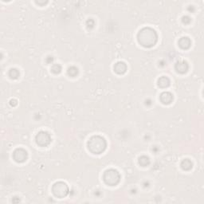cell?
Instances as JSON below:
<instances>
[{
	"label": "cell",
	"instance_id": "1",
	"mask_svg": "<svg viewBox=\"0 0 204 204\" xmlns=\"http://www.w3.org/2000/svg\"><path fill=\"white\" fill-rule=\"evenodd\" d=\"M139 44L145 48H151L157 43V32L151 27H144L137 34Z\"/></svg>",
	"mask_w": 204,
	"mask_h": 204
},
{
	"label": "cell",
	"instance_id": "2",
	"mask_svg": "<svg viewBox=\"0 0 204 204\" xmlns=\"http://www.w3.org/2000/svg\"><path fill=\"white\" fill-rule=\"evenodd\" d=\"M87 147L91 153L94 155H100L106 150L107 141L103 137L96 135L89 140Z\"/></svg>",
	"mask_w": 204,
	"mask_h": 204
},
{
	"label": "cell",
	"instance_id": "3",
	"mask_svg": "<svg viewBox=\"0 0 204 204\" xmlns=\"http://www.w3.org/2000/svg\"><path fill=\"white\" fill-rule=\"evenodd\" d=\"M103 181L105 184L110 187H114L117 185L120 181L121 176L120 172L117 170L113 168H110L106 170L103 174Z\"/></svg>",
	"mask_w": 204,
	"mask_h": 204
},
{
	"label": "cell",
	"instance_id": "4",
	"mask_svg": "<svg viewBox=\"0 0 204 204\" xmlns=\"http://www.w3.org/2000/svg\"><path fill=\"white\" fill-rule=\"evenodd\" d=\"M52 193L56 198H66L69 193V188L66 183L62 181L56 182L52 186Z\"/></svg>",
	"mask_w": 204,
	"mask_h": 204
},
{
	"label": "cell",
	"instance_id": "5",
	"mask_svg": "<svg viewBox=\"0 0 204 204\" xmlns=\"http://www.w3.org/2000/svg\"><path fill=\"white\" fill-rule=\"evenodd\" d=\"M52 138L49 132L46 131H40L35 137L36 144L40 147H47L51 144Z\"/></svg>",
	"mask_w": 204,
	"mask_h": 204
},
{
	"label": "cell",
	"instance_id": "6",
	"mask_svg": "<svg viewBox=\"0 0 204 204\" xmlns=\"http://www.w3.org/2000/svg\"><path fill=\"white\" fill-rule=\"evenodd\" d=\"M12 156H13V159L15 162L22 163L26 162L28 159V152L24 148H19L14 151Z\"/></svg>",
	"mask_w": 204,
	"mask_h": 204
},
{
	"label": "cell",
	"instance_id": "7",
	"mask_svg": "<svg viewBox=\"0 0 204 204\" xmlns=\"http://www.w3.org/2000/svg\"><path fill=\"white\" fill-rule=\"evenodd\" d=\"M175 69H176L177 73H180V74H185L189 69V65L184 60L179 61L175 65Z\"/></svg>",
	"mask_w": 204,
	"mask_h": 204
},
{
	"label": "cell",
	"instance_id": "8",
	"mask_svg": "<svg viewBox=\"0 0 204 204\" xmlns=\"http://www.w3.org/2000/svg\"><path fill=\"white\" fill-rule=\"evenodd\" d=\"M159 100H160L161 103L163 104V105H170L174 100V96L171 92L165 91V92H163L160 94Z\"/></svg>",
	"mask_w": 204,
	"mask_h": 204
},
{
	"label": "cell",
	"instance_id": "9",
	"mask_svg": "<svg viewBox=\"0 0 204 204\" xmlns=\"http://www.w3.org/2000/svg\"><path fill=\"white\" fill-rule=\"evenodd\" d=\"M113 69H114V72L116 74L122 75L124 74V73L127 72L128 66L126 65L125 62H118L113 66Z\"/></svg>",
	"mask_w": 204,
	"mask_h": 204
},
{
	"label": "cell",
	"instance_id": "10",
	"mask_svg": "<svg viewBox=\"0 0 204 204\" xmlns=\"http://www.w3.org/2000/svg\"><path fill=\"white\" fill-rule=\"evenodd\" d=\"M178 45L180 49L188 50L191 46V40L188 37H182L178 41Z\"/></svg>",
	"mask_w": 204,
	"mask_h": 204
},
{
	"label": "cell",
	"instance_id": "11",
	"mask_svg": "<svg viewBox=\"0 0 204 204\" xmlns=\"http://www.w3.org/2000/svg\"><path fill=\"white\" fill-rule=\"evenodd\" d=\"M158 86L161 89L168 88L171 85V80L166 76H162L157 80Z\"/></svg>",
	"mask_w": 204,
	"mask_h": 204
},
{
	"label": "cell",
	"instance_id": "12",
	"mask_svg": "<svg viewBox=\"0 0 204 204\" xmlns=\"http://www.w3.org/2000/svg\"><path fill=\"white\" fill-rule=\"evenodd\" d=\"M180 167L184 171H190L192 169L193 167V163L192 161L189 159H184L182 160L181 163H180Z\"/></svg>",
	"mask_w": 204,
	"mask_h": 204
},
{
	"label": "cell",
	"instance_id": "13",
	"mask_svg": "<svg viewBox=\"0 0 204 204\" xmlns=\"http://www.w3.org/2000/svg\"><path fill=\"white\" fill-rule=\"evenodd\" d=\"M151 161H150V158L148 155H141L138 159V163L141 165V167H147L150 164Z\"/></svg>",
	"mask_w": 204,
	"mask_h": 204
},
{
	"label": "cell",
	"instance_id": "14",
	"mask_svg": "<svg viewBox=\"0 0 204 204\" xmlns=\"http://www.w3.org/2000/svg\"><path fill=\"white\" fill-rule=\"evenodd\" d=\"M8 76L12 80H16L20 76V72L18 69L16 68H11V69H10L9 72H8Z\"/></svg>",
	"mask_w": 204,
	"mask_h": 204
},
{
	"label": "cell",
	"instance_id": "15",
	"mask_svg": "<svg viewBox=\"0 0 204 204\" xmlns=\"http://www.w3.org/2000/svg\"><path fill=\"white\" fill-rule=\"evenodd\" d=\"M79 73V69L78 68L74 66H72L68 68L67 69V74L69 77H77Z\"/></svg>",
	"mask_w": 204,
	"mask_h": 204
},
{
	"label": "cell",
	"instance_id": "16",
	"mask_svg": "<svg viewBox=\"0 0 204 204\" xmlns=\"http://www.w3.org/2000/svg\"><path fill=\"white\" fill-rule=\"evenodd\" d=\"M50 70L54 74H59V73L62 72V67L59 64H54V65L51 66Z\"/></svg>",
	"mask_w": 204,
	"mask_h": 204
},
{
	"label": "cell",
	"instance_id": "17",
	"mask_svg": "<svg viewBox=\"0 0 204 204\" xmlns=\"http://www.w3.org/2000/svg\"><path fill=\"white\" fill-rule=\"evenodd\" d=\"M94 26H95V21L93 19H89L86 21V27L89 30H92L94 28Z\"/></svg>",
	"mask_w": 204,
	"mask_h": 204
},
{
	"label": "cell",
	"instance_id": "18",
	"mask_svg": "<svg viewBox=\"0 0 204 204\" xmlns=\"http://www.w3.org/2000/svg\"><path fill=\"white\" fill-rule=\"evenodd\" d=\"M182 23L184 25H189L191 23V19L188 15H184L182 17Z\"/></svg>",
	"mask_w": 204,
	"mask_h": 204
},
{
	"label": "cell",
	"instance_id": "19",
	"mask_svg": "<svg viewBox=\"0 0 204 204\" xmlns=\"http://www.w3.org/2000/svg\"><path fill=\"white\" fill-rule=\"evenodd\" d=\"M54 61V58L53 56H47L45 59V62H46L47 64H52Z\"/></svg>",
	"mask_w": 204,
	"mask_h": 204
},
{
	"label": "cell",
	"instance_id": "20",
	"mask_svg": "<svg viewBox=\"0 0 204 204\" xmlns=\"http://www.w3.org/2000/svg\"><path fill=\"white\" fill-rule=\"evenodd\" d=\"M10 105H11V106L15 107L18 105V101L15 99H11L10 101Z\"/></svg>",
	"mask_w": 204,
	"mask_h": 204
},
{
	"label": "cell",
	"instance_id": "21",
	"mask_svg": "<svg viewBox=\"0 0 204 204\" xmlns=\"http://www.w3.org/2000/svg\"><path fill=\"white\" fill-rule=\"evenodd\" d=\"M187 11H188L189 12H191V13H194L195 11V7L192 6V5H191V6H189L188 7H187Z\"/></svg>",
	"mask_w": 204,
	"mask_h": 204
},
{
	"label": "cell",
	"instance_id": "22",
	"mask_svg": "<svg viewBox=\"0 0 204 204\" xmlns=\"http://www.w3.org/2000/svg\"><path fill=\"white\" fill-rule=\"evenodd\" d=\"M152 105V101L151 99H147L145 100V105L147 106H151Z\"/></svg>",
	"mask_w": 204,
	"mask_h": 204
},
{
	"label": "cell",
	"instance_id": "23",
	"mask_svg": "<svg viewBox=\"0 0 204 204\" xmlns=\"http://www.w3.org/2000/svg\"><path fill=\"white\" fill-rule=\"evenodd\" d=\"M152 152H154V153L155 154H157L158 152H159V148H158V146H154L153 148H152Z\"/></svg>",
	"mask_w": 204,
	"mask_h": 204
},
{
	"label": "cell",
	"instance_id": "24",
	"mask_svg": "<svg viewBox=\"0 0 204 204\" xmlns=\"http://www.w3.org/2000/svg\"><path fill=\"white\" fill-rule=\"evenodd\" d=\"M36 3L38 4V5H40V6H42V5H45V4H46L48 2H37L36 1Z\"/></svg>",
	"mask_w": 204,
	"mask_h": 204
}]
</instances>
